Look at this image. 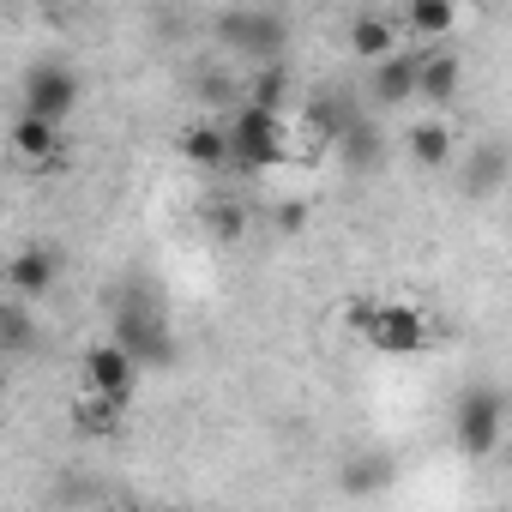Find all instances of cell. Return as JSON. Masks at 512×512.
Returning <instances> with one entry per match:
<instances>
[{
	"mask_svg": "<svg viewBox=\"0 0 512 512\" xmlns=\"http://www.w3.org/2000/svg\"><path fill=\"white\" fill-rule=\"evenodd\" d=\"M223 127H229V163L235 169H284L290 163V121H284V109H266V103L241 97Z\"/></svg>",
	"mask_w": 512,
	"mask_h": 512,
	"instance_id": "obj_1",
	"label": "cell"
},
{
	"mask_svg": "<svg viewBox=\"0 0 512 512\" xmlns=\"http://www.w3.org/2000/svg\"><path fill=\"white\" fill-rule=\"evenodd\" d=\"M211 31H217V43L229 55H241L253 67L284 61V49H290V19L278 7H229V13H217Z\"/></svg>",
	"mask_w": 512,
	"mask_h": 512,
	"instance_id": "obj_2",
	"label": "cell"
},
{
	"mask_svg": "<svg viewBox=\"0 0 512 512\" xmlns=\"http://www.w3.org/2000/svg\"><path fill=\"white\" fill-rule=\"evenodd\" d=\"M350 326L380 356H416V350H428V320L410 302H356L350 308Z\"/></svg>",
	"mask_w": 512,
	"mask_h": 512,
	"instance_id": "obj_3",
	"label": "cell"
},
{
	"mask_svg": "<svg viewBox=\"0 0 512 512\" xmlns=\"http://www.w3.org/2000/svg\"><path fill=\"white\" fill-rule=\"evenodd\" d=\"M500 428H506L500 392L470 386V392L458 398V410H452V440H458V452H464V458H488V452L500 446Z\"/></svg>",
	"mask_w": 512,
	"mask_h": 512,
	"instance_id": "obj_4",
	"label": "cell"
},
{
	"mask_svg": "<svg viewBox=\"0 0 512 512\" xmlns=\"http://www.w3.org/2000/svg\"><path fill=\"white\" fill-rule=\"evenodd\" d=\"M115 338L139 356V368H169V362H175V338H169L163 314H157V308H145L139 296H133V302H121V314H115Z\"/></svg>",
	"mask_w": 512,
	"mask_h": 512,
	"instance_id": "obj_5",
	"label": "cell"
},
{
	"mask_svg": "<svg viewBox=\"0 0 512 512\" xmlns=\"http://www.w3.org/2000/svg\"><path fill=\"white\" fill-rule=\"evenodd\" d=\"M79 380H85V392H109V398H127L133 392V380H139V356L115 338V344H91L85 356H79Z\"/></svg>",
	"mask_w": 512,
	"mask_h": 512,
	"instance_id": "obj_6",
	"label": "cell"
},
{
	"mask_svg": "<svg viewBox=\"0 0 512 512\" xmlns=\"http://www.w3.org/2000/svg\"><path fill=\"white\" fill-rule=\"evenodd\" d=\"M25 109L31 115H49V121H67L79 109V79L67 67H37L25 79Z\"/></svg>",
	"mask_w": 512,
	"mask_h": 512,
	"instance_id": "obj_7",
	"label": "cell"
},
{
	"mask_svg": "<svg viewBox=\"0 0 512 512\" xmlns=\"http://www.w3.org/2000/svg\"><path fill=\"white\" fill-rule=\"evenodd\" d=\"M416 85H422V55H386V61H374V73H368V97L380 103V109H398V103H410L416 97Z\"/></svg>",
	"mask_w": 512,
	"mask_h": 512,
	"instance_id": "obj_8",
	"label": "cell"
},
{
	"mask_svg": "<svg viewBox=\"0 0 512 512\" xmlns=\"http://www.w3.org/2000/svg\"><path fill=\"white\" fill-rule=\"evenodd\" d=\"M55 278H61V253H55V247H25V253H13V266H7V284H13L19 302L49 296Z\"/></svg>",
	"mask_w": 512,
	"mask_h": 512,
	"instance_id": "obj_9",
	"label": "cell"
},
{
	"mask_svg": "<svg viewBox=\"0 0 512 512\" xmlns=\"http://www.w3.org/2000/svg\"><path fill=\"white\" fill-rule=\"evenodd\" d=\"M332 145H338V163H344L350 175H368V169L386 163V133H380L374 121H350Z\"/></svg>",
	"mask_w": 512,
	"mask_h": 512,
	"instance_id": "obj_10",
	"label": "cell"
},
{
	"mask_svg": "<svg viewBox=\"0 0 512 512\" xmlns=\"http://www.w3.org/2000/svg\"><path fill=\"white\" fill-rule=\"evenodd\" d=\"M350 49L374 67V61L398 55V25H392L386 13H356V19H350Z\"/></svg>",
	"mask_w": 512,
	"mask_h": 512,
	"instance_id": "obj_11",
	"label": "cell"
},
{
	"mask_svg": "<svg viewBox=\"0 0 512 512\" xmlns=\"http://www.w3.org/2000/svg\"><path fill=\"white\" fill-rule=\"evenodd\" d=\"M458 79H464V61H458L452 49H428V55H422V85H416V97H428V103L440 109V103L458 97Z\"/></svg>",
	"mask_w": 512,
	"mask_h": 512,
	"instance_id": "obj_12",
	"label": "cell"
},
{
	"mask_svg": "<svg viewBox=\"0 0 512 512\" xmlns=\"http://www.w3.org/2000/svg\"><path fill=\"white\" fill-rule=\"evenodd\" d=\"M506 169H512V163H506L500 145H476V151L464 157V193H470V199L500 193V187H506Z\"/></svg>",
	"mask_w": 512,
	"mask_h": 512,
	"instance_id": "obj_13",
	"label": "cell"
},
{
	"mask_svg": "<svg viewBox=\"0 0 512 512\" xmlns=\"http://www.w3.org/2000/svg\"><path fill=\"white\" fill-rule=\"evenodd\" d=\"M181 157L193 169H223L229 163V127H211V121H193L181 133Z\"/></svg>",
	"mask_w": 512,
	"mask_h": 512,
	"instance_id": "obj_14",
	"label": "cell"
},
{
	"mask_svg": "<svg viewBox=\"0 0 512 512\" xmlns=\"http://www.w3.org/2000/svg\"><path fill=\"white\" fill-rule=\"evenodd\" d=\"M404 25H410V37H422V43H440L446 31H458V0H410V7H404Z\"/></svg>",
	"mask_w": 512,
	"mask_h": 512,
	"instance_id": "obj_15",
	"label": "cell"
},
{
	"mask_svg": "<svg viewBox=\"0 0 512 512\" xmlns=\"http://www.w3.org/2000/svg\"><path fill=\"white\" fill-rule=\"evenodd\" d=\"M13 145H19V157H31V163H55V145H61V121H49V115H19V127H13Z\"/></svg>",
	"mask_w": 512,
	"mask_h": 512,
	"instance_id": "obj_16",
	"label": "cell"
},
{
	"mask_svg": "<svg viewBox=\"0 0 512 512\" xmlns=\"http://www.w3.org/2000/svg\"><path fill=\"white\" fill-rule=\"evenodd\" d=\"M121 410H127V398H109V392H85V398L73 404V428H79V434H97V440H109V434L121 428Z\"/></svg>",
	"mask_w": 512,
	"mask_h": 512,
	"instance_id": "obj_17",
	"label": "cell"
},
{
	"mask_svg": "<svg viewBox=\"0 0 512 512\" xmlns=\"http://www.w3.org/2000/svg\"><path fill=\"white\" fill-rule=\"evenodd\" d=\"M410 157H416L422 169H446V163H452V127H440V121L410 127Z\"/></svg>",
	"mask_w": 512,
	"mask_h": 512,
	"instance_id": "obj_18",
	"label": "cell"
},
{
	"mask_svg": "<svg viewBox=\"0 0 512 512\" xmlns=\"http://www.w3.org/2000/svg\"><path fill=\"white\" fill-rule=\"evenodd\" d=\"M247 103H266V109H290V67L266 61L260 73L247 79Z\"/></svg>",
	"mask_w": 512,
	"mask_h": 512,
	"instance_id": "obj_19",
	"label": "cell"
},
{
	"mask_svg": "<svg viewBox=\"0 0 512 512\" xmlns=\"http://www.w3.org/2000/svg\"><path fill=\"white\" fill-rule=\"evenodd\" d=\"M380 482H392V464H380V458H362V464L344 470V488H350V494H368V488H380Z\"/></svg>",
	"mask_w": 512,
	"mask_h": 512,
	"instance_id": "obj_20",
	"label": "cell"
},
{
	"mask_svg": "<svg viewBox=\"0 0 512 512\" xmlns=\"http://www.w3.org/2000/svg\"><path fill=\"white\" fill-rule=\"evenodd\" d=\"M0 332H7V356H19V350L31 344V314H25V308L13 302L7 314H0Z\"/></svg>",
	"mask_w": 512,
	"mask_h": 512,
	"instance_id": "obj_21",
	"label": "cell"
},
{
	"mask_svg": "<svg viewBox=\"0 0 512 512\" xmlns=\"http://www.w3.org/2000/svg\"><path fill=\"white\" fill-rule=\"evenodd\" d=\"M302 217H308V205H284V211H278L284 229H302Z\"/></svg>",
	"mask_w": 512,
	"mask_h": 512,
	"instance_id": "obj_22",
	"label": "cell"
},
{
	"mask_svg": "<svg viewBox=\"0 0 512 512\" xmlns=\"http://www.w3.org/2000/svg\"><path fill=\"white\" fill-rule=\"evenodd\" d=\"M43 7H67V0H43Z\"/></svg>",
	"mask_w": 512,
	"mask_h": 512,
	"instance_id": "obj_23",
	"label": "cell"
}]
</instances>
